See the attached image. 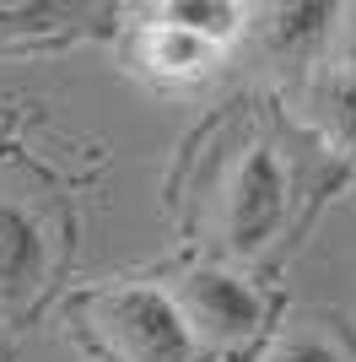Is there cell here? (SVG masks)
I'll list each match as a JSON object with an SVG mask.
<instances>
[{
	"label": "cell",
	"mask_w": 356,
	"mask_h": 362,
	"mask_svg": "<svg viewBox=\"0 0 356 362\" xmlns=\"http://www.w3.org/2000/svg\"><path fill=\"white\" fill-rule=\"evenodd\" d=\"M259 362H351L335 341H329L324 330H313V325H302V330H286L275 335L265 351H259Z\"/></svg>",
	"instance_id": "cell-9"
},
{
	"label": "cell",
	"mask_w": 356,
	"mask_h": 362,
	"mask_svg": "<svg viewBox=\"0 0 356 362\" xmlns=\"http://www.w3.org/2000/svg\"><path fill=\"white\" fill-rule=\"evenodd\" d=\"M265 38L270 49L281 54V60H308L319 44H329L335 38V16H340V6H275V11H265Z\"/></svg>",
	"instance_id": "cell-7"
},
{
	"label": "cell",
	"mask_w": 356,
	"mask_h": 362,
	"mask_svg": "<svg viewBox=\"0 0 356 362\" xmlns=\"http://www.w3.org/2000/svg\"><path fill=\"white\" fill-rule=\"evenodd\" d=\"M308 114L335 151H356V71H324L308 87Z\"/></svg>",
	"instance_id": "cell-6"
},
{
	"label": "cell",
	"mask_w": 356,
	"mask_h": 362,
	"mask_svg": "<svg viewBox=\"0 0 356 362\" xmlns=\"http://www.w3.org/2000/svg\"><path fill=\"white\" fill-rule=\"evenodd\" d=\"M329 44H335V65H340V71H356V6H340Z\"/></svg>",
	"instance_id": "cell-10"
},
{
	"label": "cell",
	"mask_w": 356,
	"mask_h": 362,
	"mask_svg": "<svg viewBox=\"0 0 356 362\" xmlns=\"http://www.w3.org/2000/svg\"><path fill=\"white\" fill-rule=\"evenodd\" d=\"M65 211L44 195V179L22 168L11 151H0V314L28 308L59 271L65 249Z\"/></svg>",
	"instance_id": "cell-3"
},
{
	"label": "cell",
	"mask_w": 356,
	"mask_h": 362,
	"mask_svg": "<svg viewBox=\"0 0 356 362\" xmlns=\"http://www.w3.org/2000/svg\"><path fill=\"white\" fill-rule=\"evenodd\" d=\"M206 146L210 151L189 157V227L237 265L292 249L324 195L345 184L340 151L259 98H243L222 119H210Z\"/></svg>",
	"instance_id": "cell-1"
},
{
	"label": "cell",
	"mask_w": 356,
	"mask_h": 362,
	"mask_svg": "<svg viewBox=\"0 0 356 362\" xmlns=\"http://www.w3.org/2000/svg\"><path fill=\"white\" fill-rule=\"evenodd\" d=\"M76 346L97 362H200L189 325L167 287L151 281H97L65 303Z\"/></svg>",
	"instance_id": "cell-2"
},
{
	"label": "cell",
	"mask_w": 356,
	"mask_h": 362,
	"mask_svg": "<svg viewBox=\"0 0 356 362\" xmlns=\"http://www.w3.org/2000/svg\"><path fill=\"white\" fill-rule=\"evenodd\" d=\"M157 11H162L167 22H178V28L210 38V44H227V38L243 28V11H237V6H222V0H173V6H157Z\"/></svg>",
	"instance_id": "cell-8"
},
{
	"label": "cell",
	"mask_w": 356,
	"mask_h": 362,
	"mask_svg": "<svg viewBox=\"0 0 356 362\" xmlns=\"http://www.w3.org/2000/svg\"><path fill=\"white\" fill-rule=\"evenodd\" d=\"M167 292H173L178 314H184L200 351L237 357L265 335V298L249 287V276L227 271V265H194Z\"/></svg>",
	"instance_id": "cell-4"
},
{
	"label": "cell",
	"mask_w": 356,
	"mask_h": 362,
	"mask_svg": "<svg viewBox=\"0 0 356 362\" xmlns=\"http://www.w3.org/2000/svg\"><path fill=\"white\" fill-rule=\"evenodd\" d=\"M130 60H135L141 76L162 81V87H189V81L216 71L222 44H210L200 33L167 22L162 11H151V22H135L130 28Z\"/></svg>",
	"instance_id": "cell-5"
}]
</instances>
